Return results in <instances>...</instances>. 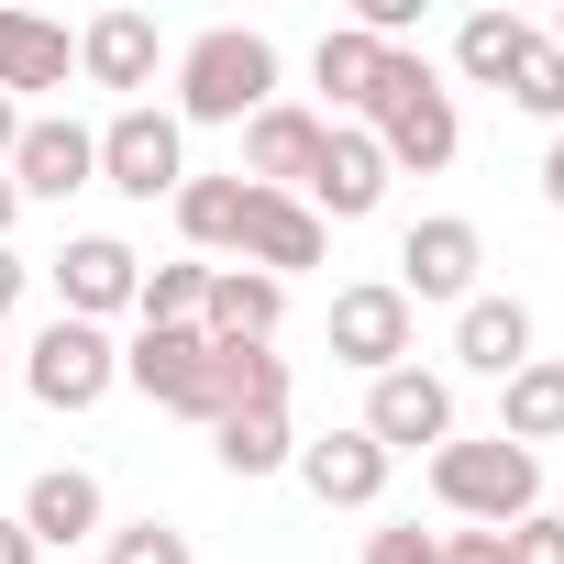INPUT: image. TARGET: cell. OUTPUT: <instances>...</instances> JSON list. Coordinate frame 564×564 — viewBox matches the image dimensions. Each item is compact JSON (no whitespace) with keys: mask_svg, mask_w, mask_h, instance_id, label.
Here are the masks:
<instances>
[{"mask_svg":"<svg viewBox=\"0 0 564 564\" xmlns=\"http://www.w3.org/2000/svg\"><path fill=\"white\" fill-rule=\"evenodd\" d=\"M133 289H144V254H133L122 232H78V243L56 254V300H67V322H111V311H133Z\"/></svg>","mask_w":564,"mask_h":564,"instance_id":"obj_13","label":"cell"},{"mask_svg":"<svg viewBox=\"0 0 564 564\" xmlns=\"http://www.w3.org/2000/svg\"><path fill=\"white\" fill-rule=\"evenodd\" d=\"M12 144H23V100H0V166H12Z\"/></svg>","mask_w":564,"mask_h":564,"instance_id":"obj_36","label":"cell"},{"mask_svg":"<svg viewBox=\"0 0 564 564\" xmlns=\"http://www.w3.org/2000/svg\"><path fill=\"white\" fill-rule=\"evenodd\" d=\"M542 45H553V56H564V12H553V34H542Z\"/></svg>","mask_w":564,"mask_h":564,"instance_id":"obj_38","label":"cell"},{"mask_svg":"<svg viewBox=\"0 0 564 564\" xmlns=\"http://www.w3.org/2000/svg\"><path fill=\"white\" fill-rule=\"evenodd\" d=\"M355 432H366L377 454H443V443H454V388H443L432 366H388Z\"/></svg>","mask_w":564,"mask_h":564,"instance_id":"obj_8","label":"cell"},{"mask_svg":"<svg viewBox=\"0 0 564 564\" xmlns=\"http://www.w3.org/2000/svg\"><path fill=\"white\" fill-rule=\"evenodd\" d=\"M498 542H509V564H564V520H553V509H531V520H509Z\"/></svg>","mask_w":564,"mask_h":564,"instance_id":"obj_31","label":"cell"},{"mask_svg":"<svg viewBox=\"0 0 564 564\" xmlns=\"http://www.w3.org/2000/svg\"><path fill=\"white\" fill-rule=\"evenodd\" d=\"M509 100H520L531 122H553V133H564V56H553L542 34H531V56L509 67Z\"/></svg>","mask_w":564,"mask_h":564,"instance_id":"obj_28","label":"cell"},{"mask_svg":"<svg viewBox=\"0 0 564 564\" xmlns=\"http://www.w3.org/2000/svg\"><path fill=\"white\" fill-rule=\"evenodd\" d=\"M300 199L322 210V232H333V221H366V210L388 199V155H377V133H366V122H333V133H322V166H311Z\"/></svg>","mask_w":564,"mask_h":564,"instance_id":"obj_12","label":"cell"},{"mask_svg":"<svg viewBox=\"0 0 564 564\" xmlns=\"http://www.w3.org/2000/svg\"><path fill=\"white\" fill-rule=\"evenodd\" d=\"M100 188H122V199H177V188H188V133H177V111L122 100V111L100 122Z\"/></svg>","mask_w":564,"mask_h":564,"instance_id":"obj_4","label":"cell"},{"mask_svg":"<svg viewBox=\"0 0 564 564\" xmlns=\"http://www.w3.org/2000/svg\"><path fill=\"white\" fill-rule=\"evenodd\" d=\"M322 210L311 199H289V188H243V265L254 276H276V289H289L300 265H322Z\"/></svg>","mask_w":564,"mask_h":564,"instance_id":"obj_10","label":"cell"},{"mask_svg":"<svg viewBox=\"0 0 564 564\" xmlns=\"http://www.w3.org/2000/svg\"><path fill=\"white\" fill-rule=\"evenodd\" d=\"M232 410H289V355L276 344H210V421Z\"/></svg>","mask_w":564,"mask_h":564,"instance_id":"obj_22","label":"cell"},{"mask_svg":"<svg viewBox=\"0 0 564 564\" xmlns=\"http://www.w3.org/2000/svg\"><path fill=\"white\" fill-rule=\"evenodd\" d=\"M177 232H188V254H243V177H188Z\"/></svg>","mask_w":564,"mask_h":564,"instance_id":"obj_25","label":"cell"},{"mask_svg":"<svg viewBox=\"0 0 564 564\" xmlns=\"http://www.w3.org/2000/svg\"><path fill=\"white\" fill-rule=\"evenodd\" d=\"M366 133H377L388 177H399V166H421V177H432V166H454V144H465V122H454V89H443V78L410 56V45L388 56V89H377Z\"/></svg>","mask_w":564,"mask_h":564,"instance_id":"obj_2","label":"cell"},{"mask_svg":"<svg viewBox=\"0 0 564 564\" xmlns=\"http://www.w3.org/2000/svg\"><path fill=\"white\" fill-rule=\"evenodd\" d=\"M100 564H199V553H188V531H166V520H122Z\"/></svg>","mask_w":564,"mask_h":564,"instance_id":"obj_29","label":"cell"},{"mask_svg":"<svg viewBox=\"0 0 564 564\" xmlns=\"http://www.w3.org/2000/svg\"><path fill=\"white\" fill-rule=\"evenodd\" d=\"M210 454L232 476H276V465H300V432H289V410H232V421H210Z\"/></svg>","mask_w":564,"mask_h":564,"instance_id":"obj_24","label":"cell"},{"mask_svg":"<svg viewBox=\"0 0 564 564\" xmlns=\"http://www.w3.org/2000/svg\"><path fill=\"white\" fill-rule=\"evenodd\" d=\"M12 221H23V188H12V177H0V243H12Z\"/></svg>","mask_w":564,"mask_h":564,"instance_id":"obj_37","label":"cell"},{"mask_svg":"<svg viewBox=\"0 0 564 564\" xmlns=\"http://www.w3.org/2000/svg\"><path fill=\"white\" fill-rule=\"evenodd\" d=\"M322 133H333L322 111L265 100V111L243 122V166H232V177H243V188H289V199H300V188H311V166H322Z\"/></svg>","mask_w":564,"mask_h":564,"instance_id":"obj_9","label":"cell"},{"mask_svg":"<svg viewBox=\"0 0 564 564\" xmlns=\"http://www.w3.org/2000/svg\"><path fill=\"white\" fill-rule=\"evenodd\" d=\"M122 377H133L155 410H177V421H210V333H199V322H133V344H122Z\"/></svg>","mask_w":564,"mask_h":564,"instance_id":"obj_6","label":"cell"},{"mask_svg":"<svg viewBox=\"0 0 564 564\" xmlns=\"http://www.w3.org/2000/svg\"><path fill=\"white\" fill-rule=\"evenodd\" d=\"M443 564H509L498 531H443Z\"/></svg>","mask_w":564,"mask_h":564,"instance_id":"obj_32","label":"cell"},{"mask_svg":"<svg viewBox=\"0 0 564 564\" xmlns=\"http://www.w3.org/2000/svg\"><path fill=\"white\" fill-rule=\"evenodd\" d=\"M454 366H476V377H520V366H531V311L476 289V300L454 311Z\"/></svg>","mask_w":564,"mask_h":564,"instance_id":"obj_19","label":"cell"},{"mask_svg":"<svg viewBox=\"0 0 564 564\" xmlns=\"http://www.w3.org/2000/svg\"><path fill=\"white\" fill-rule=\"evenodd\" d=\"M78 78V34L45 23V12H0V100L23 89H67Z\"/></svg>","mask_w":564,"mask_h":564,"instance_id":"obj_18","label":"cell"},{"mask_svg":"<svg viewBox=\"0 0 564 564\" xmlns=\"http://www.w3.org/2000/svg\"><path fill=\"white\" fill-rule=\"evenodd\" d=\"M498 443H520V454L564 443V366L553 355H531L520 377H498Z\"/></svg>","mask_w":564,"mask_h":564,"instance_id":"obj_21","label":"cell"},{"mask_svg":"<svg viewBox=\"0 0 564 564\" xmlns=\"http://www.w3.org/2000/svg\"><path fill=\"white\" fill-rule=\"evenodd\" d=\"M0 564H45V553H34V531H23V520H0Z\"/></svg>","mask_w":564,"mask_h":564,"instance_id":"obj_33","label":"cell"},{"mask_svg":"<svg viewBox=\"0 0 564 564\" xmlns=\"http://www.w3.org/2000/svg\"><path fill=\"white\" fill-rule=\"evenodd\" d=\"M265 100H276V45L254 23H210L177 56V133L188 122H254Z\"/></svg>","mask_w":564,"mask_h":564,"instance_id":"obj_1","label":"cell"},{"mask_svg":"<svg viewBox=\"0 0 564 564\" xmlns=\"http://www.w3.org/2000/svg\"><path fill=\"white\" fill-rule=\"evenodd\" d=\"M23 276H34V265H23L12 243H0V311H12V300H23Z\"/></svg>","mask_w":564,"mask_h":564,"instance_id":"obj_34","label":"cell"},{"mask_svg":"<svg viewBox=\"0 0 564 564\" xmlns=\"http://www.w3.org/2000/svg\"><path fill=\"white\" fill-rule=\"evenodd\" d=\"M23 531H34V553H67V542H89L100 531V476L89 465H45L34 487H23V509H12Z\"/></svg>","mask_w":564,"mask_h":564,"instance_id":"obj_16","label":"cell"},{"mask_svg":"<svg viewBox=\"0 0 564 564\" xmlns=\"http://www.w3.org/2000/svg\"><path fill=\"white\" fill-rule=\"evenodd\" d=\"M531 56V23L520 12H465V34H454V67L476 78V89H509V67Z\"/></svg>","mask_w":564,"mask_h":564,"instance_id":"obj_26","label":"cell"},{"mask_svg":"<svg viewBox=\"0 0 564 564\" xmlns=\"http://www.w3.org/2000/svg\"><path fill=\"white\" fill-rule=\"evenodd\" d=\"M333 355L366 366V377L410 366V300L388 289V276H366V289H333Z\"/></svg>","mask_w":564,"mask_h":564,"instance_id":"obj_14","label":"cell"},{"mask_svg":"<svg viewBox=\"0 0 564 564\" xmlns=\"http://www.w3.org/2000/svg\"><path fill=\"white\" fill-rule=\"evenodd\" d=\"M366 564H443V531H421V520H388V531H366Z\"/></svg>","mask_w":564,"mask_h":564,"instance_id":"obj_30","label":"cell"},{"mask_svg":"<svg viewBox=\"0 0 564 564\" xmlns=\"http://www.w3.org/2000/svg\"><path fill=\"white\" fill-rule=\"evenodd\" d=\"M276 322H289V289L254 265H210V300H199V333L210 344H276Z\"/></svg>","mask_w":564,"mask_h":564,"instance_id":"obj_17","label":"cell"},{"mask_svg":"<svg viewBox=\"0 0 564 564\" xmlns=\"http://www.w3.org/2000/svg\"><path fill=\"white\" fill-rule=\"evenodd\" d=\"M23 388L78 421V410H100V399L122 388V344H111L100 322H67V311H56V322L34 333V355H23Z\"/></svg>","mask_w":564,"mask_h":564,"instance_id":"obj_5","label":"cell"},{"mask_svg":"<svg viewBox=\"0 0 564 564\" xmlns=\"http://www.w3.org/2000/svg\"><path fill=\"white\" fill-rule=\"evenodd\" d=\"M300 487L322 509H377L388 498V454L366 432H322V443H300Z\"/></svg>","mask_w":564,"mask_h":564,"instance_id":"obj_15","label":"cell"},{"mask_svg":"<svg viewBox=\"0 0 564 564\" xmlns=\"http://www.w3.org/2000/svg\"><path fill=\"white\" fill-rule=\"evenodd\" d=\"M12 188H23V199H78V188H100V133L67 122V111L23 122V144H12Z\"/></svg>","mask_w":564,"mask_h":564,"instance_id":"obj_11","label":"cell"},{"mask_svg":"<svg viewBox=\"0 0 564 564\" xmlns=\"http://www.w3.org/2000/svg\"><path fill=\"white\" fill-rule=\"evenodd\" d=\"M476 265H487V243H476V221L465 210H432V221H410L399 232V276H388V289L421 311V300H476Z\"/></svg>","mask_w":564,"mask_h":564,"instance_id":"obj_7","label":"cell"},{"mask_svg":"<svg viewBox=\"0 0 564 564\" xmlns=\"http://www.w3.org/2000/svg\"><path fill=\"white\" fill-rule=\"evenodd\" d=\"M388 56H399V45H377V34L333 23V34H322V56H311V78L333 89V111H355V122H366V111H377V89H388ZM333 111H322V122H333Z\"/></svg>","mask_w":564,"mask_h":564,"instance_id":"obj_20","label":"cell"},{"mask_svg":"<svg viewBox=\"0 0 564 564\" xmlns=\"http://www.w3.org/2000/svg\"><path fill=\"white\" fill-rule=\"evenodd\" d=\"M78 78H100V89H144V78H155V23H144V12H100V23L78 34Z\"/></svg>","mask_w":564,"mask_h":564,"instance_id":"obj_23","label":"cell"},{"mask_svg":"<svg viewBox=\"0 0 564 564\" xmlns=\"http://www.w3.org/2000/svg\"><path fill=\"white\" fill-rule=\"evenodd\" d=\"M199 300H210V265H144L133 322H199Z\"/></svg>","mask_w":564,"mask_h":564,"instance_id":"obj_27","label":"cell"},{"mask_svg":"<svg viewBox=\"0 0 564 564\" xmlns=\"http://www.w3.org/2000/svg\"><path fill=\"white\" fill-rule=\"evenodd\" d=\"M432 498L454 509V520H476V531H509V520H531L542 509V454H520V443H443L432 454Z\"/></svg>","mask_w":564,"mask_h":564,"instance_id":"obj_3","label":"cell"},{"mask_svg":"<svg viewBox=\"0 0 564 564\" xmlns=\"http://www.w3.org/2000/svg\"><path fill=\"white\" fill-rule=\"evenodd\" d=\"M542 199L564 210V133H553V155H542Z\"/></svg>","mask_w":564,"mask_h":564,"instance_id":"obj_35","label":"cell"}]
</instances>
